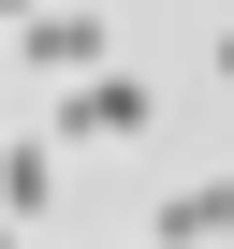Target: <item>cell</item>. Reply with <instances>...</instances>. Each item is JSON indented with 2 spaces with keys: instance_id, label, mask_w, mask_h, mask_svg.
I'll list each match as a JSON object with an SVG mask.
<instances>
[{
  "instance_id": "obj_2",
  "label": "cell",
  "mask_w": 234,
  "mask_h": 249,
  "mask_svg": "<svg viewBox=\"0 0 234 249\" xmlns=\"http://www.w3.org/2000/svg\"><path fill=\"white\" fill-rule=\"evenodd\" d=\"M102 30H117V15H73V0H44V15H15L30 73H59V88H73V73H102Z\"/></svg>"
},
{
  "instance_id": "obj_5",
  "label": "cell",
  "mask_w": 234,
  "mask_h": 249,
  "mask_svg": "<svg viewBox=\"0 0 234 249\" xmlns=\"http://www.w3.org/2000/svg\"><path fill=\"white\" fill-rule=\"evenodd\" d=\"M219 88H234V30H219Z\"/></svg>"
},
{
  "instance_id": "obj_4",
  "label": "cell",
  "mask_w": 234,
  "mask_h": 249,
  "mask_svg": "<svg viewBox=\"0 0 234 249\" xmlns=\"http://www.w3.org/2000/svg\"><path fill=\"white\" fill-rule=\"evenodd\" d=\"M205 234H234V176H205Z\"/></svg>"
},
{
  "instance_id": "obj_6",
  "label": "cell",
  "mask_w": 234,
  "mask_h": 249,
  "mask_svg": "<svg viewBox=\"0 0 234 249\" xmlns=\"http://www.w3.org/2000/svg\"><path fill=\"white\" fill-rule=\"evenodd\" d=\"M0 249H15V220H0Z\"/></svg>"
},
{
  "instance_id": "obj_3",
  "label": "cell",
  "mask_w": 234,
  "mask_h": 249,
  "mask_svg": "<svg viewBox=\"0 0 234 249\" xmlns=\"http://www.w3.org/2000/svg\"><path fill=\"white\" fill-rule=\"evenodd\" d=\"M59 191V161H44V132H0V220H30Z\"/></svg>"
},
{
  "instance_id": "obj_1",
  "label": "cell",
  "mask_w": 234,
  "mask_h": 249,
  "mask_svg": "<svg viewBox=\"0 0 234 249\" xmlns=\"http://www.w3.org/2000/svg\"><path fill=\"white\" fill-rule=\"evenodd\" d=\"M147 117H161V103H147V73H73V103H59V132H73V147H132Z\"/></svg>"
}]
</instances>
